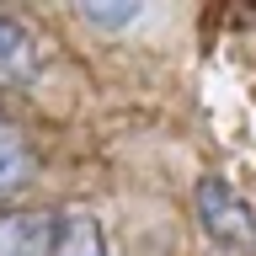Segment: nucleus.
<instances>
[{
	"label": "nucleus",
	"mask_w": 256,
	"mask_h": 256,
	"mask_svg": "<svg viewBox=\"0 0 256 256\" xmlns=\"http://www.w3.org/2000/svg\"><path fill=\"white\" fill-rule=\"evenodd\" d=\"M198 219H203L208 240L214 246H224V251H251V208L235 198V187L230 182H219V176H208L203 187H198Z\"/></svg>",
	"instance_id": "1"
},
{
	"label": "nucleus",
	"mask_w": 256,
	"mask_h": 256,
	"mask_svg": "<svg viewBox=\"0 0 256 256\" xmlns=\"http://www.w3.org/2000/svg\"><path fill=\"white\" fill-rule=\"evenodd\" d=\"M54 230V214H0V256H48Z\"/></svg>",
	"instance_id": "2"
},
{
	"label": "nucleus",
	"mask_w": 256,
	"mask_h": 256,
	"mask_svg": "<svg viewBox=\"0 0 256 256\" xmlns=\"http://www.w3.org/2000/svg\"><path fill=\"white\" fill-rule=\"evenodd\" d=\"M32 75H38V48H32L27 27L0 16V86H27Z\"/></svg>",
	"instance_id": "3"
},
{
	"label": "nucleus",
	"mask_w": 256,
	"mask_h": 256,
	"mask_svg": "<svg viewBox=\"0 0 256 256\" xmlns=\"http://www.w3.org/2000/svg\"><path fill=\"white\" fill-rule=\"evenodd\" d=\"M32 166H38V155H32L27 134L16 123H0V192H16L32 176Z\"/></svg>",
	"instance_id": "4"
},
{
	"label": "nucleus",
	"mask_w": 256,
	"mask_h": 256,
	"mask_svg": "<svg viewBox=\"0 0 256 256\" xmlns=\"http://www.w3.org/2000/svg\"><path fill=\"white\" fill-rule=\"evenodd\" d=\"M48 256H107L102 251V224L91 214H64L54 230V251Z\"/></svg>",
	"instance_id": "5"
},
{
	"label": "nucleus",
	"mask_w": 256,
	"mask_h": 256,
	"mask_svg": "<svg viewBox=\"0 0 256 256\" xmlns=\"http://www.w3.org/2000/svg\"><path fill=\"white\" fill-rule=\"evenodd\" d=\"M80 16L96 22V27H128L139 16V6H80Z\"/></svg>",
	"instance_id": "6"
}]
</instances>
